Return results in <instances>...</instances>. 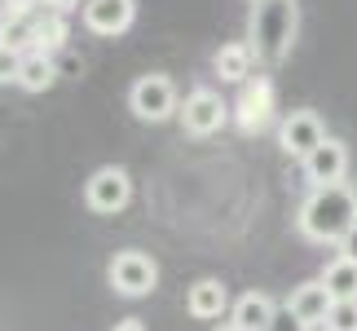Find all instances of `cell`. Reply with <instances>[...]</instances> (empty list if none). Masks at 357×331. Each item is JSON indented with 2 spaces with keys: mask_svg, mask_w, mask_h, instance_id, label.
<instances>
[{
  "mask_svg": "<svg viewBox=\"0 0 357 331\" xmlns=\"http://www.w3.org/2000/svg\"><path fill=\"white\" fill-rule=\"evenodd\" d=\"M353 226H357V190L349 182L309 190V199L300 203L296 216V230L309 243H340Z\"/></svg>",
  "mask_w": 357,
  "mask_h": 331,
  "instance_id": "1",
  "label": "cell"
},
{
  "mask_svg": "<svg viewBox=\"0 0 357 331\" xmlns=\"http://www.w3.org/2000/svg\"><path fill=\"white\" fill-rule=\"evenodd\" d=\"M296 5L291 0H269V5H256L252 9V53H256V62H265V66H278L291 58V45H296Z\"/></svg>",
  "mask_w": 357,
  "mask_h": 331,
  "instance_id": "2",
  "label": "cell"
},
{
  "mask_svg": "<svg viewBox=\"0 0 357 331\" xmlns=\"http://www.w3.org/2000/svg\"><path fill=\"white\" fill-rule=\"evenodd\" d=\"M128 110L142 124H163L172 115H181V98H176V84L163 71H150V75H137L132 89H128Z\"/></svg>",
  "mask_w": 357,
  "mask_h": 331,
  "instance_id": "3",
  "label": "cell"
},
{
  "mask_svg": "<svg viewBox=\"0 0 357 331\" xmlns=\"http://www.w3.org/2000/svg\"><path fill=\"white\" fill-rule=\"evenodd\" d=\"M229 119H234V106H229L216 89L199 84V89L185 93V102H181V128L190 137H212V133H221Z\"/></svg>",
  "mask_w": 357,
  "mask_h": 331,
  "instance_id": "4",
  "label": "cell"
},
{
  "mask_svg": "<svg viewBox=\"0 0 357 331\" xmlns=\"http://www.w3.org/2000/svg\"><path fill=\"white\" fill-rule=\"evenodd\" d=\"M106 279H111V287H115L119 296L142 300V296H150L159 287V265H155V256L137 252V247H123V252H115Z\"/></svg>",
  "mask_w": 357,
  "mask_h": 331,
  "instance_id": "5",
  "label": "cell"
},
{
  "mask_svg": "<svg viewBox=\"0 0 357 331\" xmlns=\"http://www.w3.org/2000/svg\"><path fill=\"white\" fill-rule=\"evenodd\" d=\"M322 142H326V124H322L318 110L300 106V110H287V115H282V124H278V146H282V155H291V159L305 163Z\"/></svg>",
  "mask_w": 357,
  "mask_h": 331,
  "instance_id": "6",
  "label": "cell"
},
{
  "mask_svg": "<svg viewBox=\"0 0 357 331\" xmlns=\"http://www.w3.org/2000/svg\"><path fill=\"white\" fill-rule=\"evenodd\" d=\"M84 203L98 216H115L132 203V177L128 168H115V163H106V168H98L84 182Z\"/></svg>",
  "mask_w": 357,
  "mask_h": 331,
  "instance_id": "7",
  "label": "cell"
},
{
  "mask_svg": "<svg viewBox=\"0 0 357 331\" xmlns=\"http://www.w3.org/2000/svg\"><path fill=\"white\" fill-rule=\"evenodd\" d=\"M234 124H238L243 133H265L269 124H273V80L269 75H252L238 89Z\"/></svg>",
  "mask_w": 357,
  "mask_h": 331,
  "instance_id": "8",
  "label": "cell"
},
{
  "mask_svg": "<svg viewBox=\"0 0 357 331\" xmlns=\"http://www.w3.org/2000/svg\"><path fill=\"white\" fill-rule=\"evenodd\" d=\"M0 49H13V53H36L40 49V9L22 5V0H9L0 9Z\"/></svg>",
  "mask_w": 357,
  "mask_h": 331,
  "instance_id": "9",
  "label": "cell"
},
{
  "mask_svg": "<svg viewBox=\"0 0 357 331\" xmlns=\"http://www.w3.org/2000/svg\"><path fill=\"white\" fill-rule=\"evenodd\" d=\"M79 18L93 36H123L128 27L137 22V0H89L84 9H79Z\"/></svg>",
  "mask_w": 357,
  "mask_h": 331,
  "instance_id": "10",
  "label": "cell"
},
{
  "mask_svg": "<svg viewBox=\"0 0 357 331\" xmlns=\"http://www.w3.org/2000/svg\"><path fill=\"white\" fill-rule=\"evenodd\" d=\"M331 292H326V283L322 279H309V283H300L291 287V296H287V314L300 323V327H322L326 323V314H331Z\"/></svg>",
  "mask_w": 357,
  "mask_h": 331,
  "instance_id": "11",
  "label": "cell"
},
{
  "mask_svg": "<svg viewBox=\"0 0 357 331\" xmlns=\"http://www.w3.org/2000/svg\"><path fill=\"white\" fill-rule=\"evenodd\" d=\"M344 172H349V146L340 142V137H326V142L305 159V177L313 182V190L318 186H340Z\"/></svg>",
  "mask_w": 357,
  "mask_h": 331,
  "instance_id": "12",
  "label": "cell"
},
{
  "mask_svg": "<svg viewBox=\"0 0 357 331\" xmlns=\"http://www.w3.org/2000/svg\"><path fill=\"white\" fill-rule=\"evenodd\" d=\"M185 309H190V318H199V323H216L225 309H234L229 305V287L221 279H199L185 292Z\"/></svg>",
  "mask_w": 357,
  "mask_h": 331,
  "instance_id": "13",
  "label": "cell"
},
{
  "mask_svg": "<svg viewBox=\"0 0 357 331\" xmlns=\"http://www.w3.org/2000/svg\"><path fill=\"white\" fill-rule=\"evenodd\" d=\"M229 323H238L243 331H269L278 323V305L265 292H243L234 300V309H229Z\"/></svg>",
  "mask_w": 357,
  "mask_h": 331,
  "instance_id": "14",
  "label": "cell"
},
{
  "mask_svg": "<svg viewBox=\"0 0 357 331\" xmlns=\"http://www.w3.org/2000/svg\"><path fill=\"white\" fill-rule=\"evenodd\" d=\"M212 66H216V75H221L225 84H247V80H252V66H256V53H252L247 40H229V45L216 49Z\"/></svg>",
  "mask_w": 357,
  "mask_h": 331,
  "instance_id": "15",
  "label": "cell"
},
{
  "mask_svg": "<svg viewBox=\"0 0 357 331\" xmlns=\"http://www.w3.org/2000/svg\"><path fill=\"white\" fill-rule=\"evenodd\" d=\"M58 75H62V66H58V58L53 53H26L22 58V75H18V89H26V93H49L53 84H58Z\"/></svg>",
  "mask_w": 357,
  "mask_h": 331,
  "instance_id": "16",
  "label": "cell"
},
{
  "mask_svg": "<svg viewBox=\"0 0 357 331\" xmlns=\"http://www.w3.org/2000/svg\"><path fill=\"white\" fill-rule=\"evenodd\" d=\"M318 279L326 283V292H331V300H357V265L344 256H335L331 265H326Z\"/></svg>",
  "mask_w": 357,
  "mask_h": 331,
  "instance_id": "17",
  "label": "cell"
},
{
  "mask_svg": "<svg viewBox=\"0 0 357 331\" xmlns=\"http://www.w3.org/2000/svg\"><path fill=\"white\" fill-rule=\"evenodd\" d=\"M71 36L66 27V13H40V53H58Z\"/></svg>",
  "mask_w": 357,
  "mask_h": 331,
  "instance_id": "18",
  "label": "cell"
},
{
  "mask_svg": "<svg viewBox=\"0 0 357 331\" xmlns=\"http://www.w3.org/2000/svg\"><path fill=\"white\" fill-rule=\"evenodd\" d=\"M322 331H357V300H335Z\"/></svg>",
  "mask_w": 357,
  "mask_h": 331,
  "instance_id": "19",
  "label": "cell"
},
{
  "mask_svg": "<svg viewBox=\"0 0 357 331\" xmlns=\"http://www.w3.org/2000/svg\"><path fill=\"white\" fill-rule=\"evenodd\" d=\"M18 75H22V53L0 49V89H5V84H18Z\"/></svg>",
  "mask_w": 357,
  "mask_h": 331,
  "instance_id": "20",
  "label": "cell"
},
{
  "mask_svg": "<svg viewBox=\"0 0 357 331\" xmlns=\"http://www.w3.org/2000/svg\"><path fill=\"white\" fill-rule=\"evenodd\" d=\"M335 247H340V256H344V260H353V265H357V226H353V230H349Z\"/></svg>",
  "mask_w": 357,
  "mask_h": 331,
  "instance_id": "21",
  "label": "cell"
},
{
  "mask_svg": "<svg viewBox=\"0 0 357 331\" xmlns=\"http://www.w3.org/2000/svg\"><path fill=\"white\" fill-rule=\"evenodd\" d=\"M111 331H146V323H142V318H119Z\"/></svg>",
  "mask_w": 357,
  "mask_h": 331,
  "instance_id": "22",
  "label": "cell"
},
{
  "mask_svg": "<svg viewBox=\"0 0 357 331\" xmlns=\"http://www.w3.org/2000/svg\"><path fill=\"white\" fill-rule=\"evenodd\" d=\"M212 331H243V327H238V323H216Z\"/></svg>",
  "mask_w": 357,
  "mask_h": 331,
  "instance_id": "23",
  "label": "cell"
},
{
  "mask_svg": "<svg viewBox=\"0 0 357 331\" xmlns=\"http://www.w3.org/2000/svg\"><path fill=\"white\" fill-rule=\"evenodd\" d=\"M247 5H252V9H256V5H269V0H247Z\"/></svg>",
  "mask_w": 357,
  "mask_h": 331,
  "instance_id": "24",
  "label": "cell"
}]
</instances>
